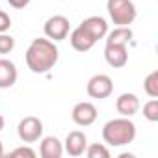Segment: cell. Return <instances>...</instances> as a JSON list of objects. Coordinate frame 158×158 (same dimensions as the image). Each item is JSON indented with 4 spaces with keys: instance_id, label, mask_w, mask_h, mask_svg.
I'll use <instances>...</instances> for the list:
<instances>
[{
    "instance_id": "9",
    "label": "cell",
    "mask_w": 158,
    "mask_h": 158,
    "mask_svg": "<svg viewBox=\"0 0 158 158\" xmlns=\"http://www.w3.org/2000/svg\"><path fill=\"white\" fill-rule=\"evenodd\" d=\"M69 43H71V47H73L76 52H88V50H91V48L95 47L97 39H95L82 24H78V26L71 32V35H69Z\"/></svg>"
},
{
    "instance_id": "13",
    "label": "cell",
    "mask_w": 158,
    "mask_h": 158,
    "mask_svg": "<svg viewBox=\"0 0 158 158\" xmlns=\"http://www.w3.org/2000/svg\"><path fill=\"white\" fill-rule=\"evenodd\" d=\"M97 41L99 39H104L106 37V34H108V23H106V19L104 17H99V15H91V17H88V19H84L82 23H80Z\"/></svg>"
},
{
    "instance_id": "2",
    "label": "cell",
    "mask_w": 158,
    "mask_h": 158,
    "mask_svg": "<svg viewBox=\"0 0 158 158\" xmlns=\"http://www.w3.org/2000/svg\"><path fill=\"white\" fill-rule=\"evenodd\" d=\"M102 139L110 147H123L136 139V125L130 121V117H117L110 119L102 127Z\"/></svg>"
},
{
    "instance_id": "8",
    "label": "cell",
    "mask_w": 158,
    "mask_h": 158,
    "mask_svg": "<svg viewBox=\"0 0 158 158\" xmlns=\"http://www.w3.org/2000/svg\"><path fill=\"white\" fill-rule=\"evenodd\" d=\"M71 117H73V121H74L78 127H89V125H93V123L97 121L99 112H97V106H95L93 102L84 101V102L74 104V108H73V112H71Z\"/></svg>"
},
{
    "instance_id": "3",
    "label": "cell",
    "mask_w": 158,
    "mask_h": 158,
    "mask_svg": "<svg viewBox=\"0 0 158 158\" xmlns=\"http://www.w3.org/2000/svg\"><path fill=\"white\" fill-rule=\"evenodd\" d=\"M106 10L115 26H130L138 17V10L132 0H108Z\"/></svg>"
},
{
    "instance_id": "20",
    "label": "cell",
    "mask_w": 158,
    "mask_h": 158,
    "mask_svg": "<svg viewBox=\"0 0 158 158\" xmlns=\"http://www.w3.org/2000/svg\"><path fill=\"white\" fill-rule=\"evenodd\" d=\"M10 28H11V17H10L6 11L0 10V34H2V32H8Z\"/></svg>"
},
{
    "instance_id": "1",
    "label": "cell",
    "mask_w": 158,
    "mask_h": 158,
    "mask_svg": "<svg viewBox=\"0 0 158 158\" xmlns=\"http://www.w3.org/2000/svg\"><path fill=\"white\" fill-rule=\"evenodd\" d=\"M58 58H60V50H58L56 43L50 41L48 37H35L24 54L28 69L35 74L48 73L58 63Z\"/></svg>"
},
{
    "instance_id": "6",
    "label": "cell",
    "mask_w": 158,
    "mask_h": 158,
    "mask_svg": "<svg viewBox=\"0 0 158 158\" xmlns=\"http://www.w3.org/2000/svg\"><path fill=\"white\" fill-rule=\"evenodd\" d=\"M86 91L91 99H108L114 91V80L108 74H95L88 80Z\"/></svg>"
},
{
    "instance_id": "22",
    "label": "cell",
    "mask_w": 158,
    "mask_h": 158,
    "mask_svg": "<svg viewBox=\"0 0 158 158\" xmlns=\"http://www.w3.org/2000/svg\"><path fill=\"white\" fill-rule=\"evenodd\" d=\"M4 127H6V121H4V115H2V114H0V132H2V130H4Z\"/></svg>"
},
{
    "instance_id": "4",
    "label": "cell",
    "mask_w": 158,
    "mask_h": 158,
    "mask_svg": "<svg viewBox=\"0 0 158 158\" xmlns=\"http://www.w3.org/2000/svg\"><path fill=\"white\" fill-rule=\"evenodd\" d=\"M43 121L35 115H28L19 121L17 125V134L23 143H35L43 138Z\"/></svg>"
},
{
    "instance_id": "14",
    "label": "cell",
    "mask_w": 158,
    "mask_h": 158,
    "mask_svg": "<svg viewBox=\"0 0 158 158\" xmlns=\"http://www.w3.org/2000/svg\"><path fill=\"white\" fill-rule=\"evenodd\" d=\"M39 154L43 158H60L63 154V143L56 136H45L39 143Z\"/></svg>"
},
{
    "instance_id": "12",
    "label": "cell",
    "mask_w": 158,
    "mask_h": 158,
    "mask_svg": "<svg viewBox=\"0 0 158 158\" xmlns=\"http://www.w3.org/2000/svg\"><path fill=\"white\" fill-rule=\"evenodd\" d=\"M17 76H19V73H17L15 63L6 58H0V88L2 89L13 88L17 82Z\"/></svg>"
},
{
    "instance_id": "21",
    "label": "cell",
    "mask_w": 158,
    "mask_h": 158,
    "mask_svg": "<svg viewBox=\"0 0 158 158\" xmlns=\"http://www.w3.org/2000/svg\"><path fill=\"white\" fill-rule=\"evenodd\" d=\"M8 4L15 10H24L28 4H30V0H8Z\"/></svg>"
},
{
    "instance_id": "15",
    "label": "cell",
    "mask_w": 158,
    "mask_h": 158,
    "mask_svg": "<svg viewBox=\"0 0 158 158\" xmlns=\"http://www.w3.org/2000/svg\"><path fill=\"white\" fill-rule=\"evenodd\" d=\"M143 89L145 93L151 97V99H156L158 97V71H152L145 76L143 80Z\"/></svg>"
},
{
    "instance_id": "11",
    "label": "cell",
    "mask_w": 158,
    "mask_h": 158,
    "mask_svg": "<svg viewBox=\"0 0 158 158\" xmlns=\"http://www.w3.org/2000/svg\"><path fill=\"white\" fill-rule=\"evenodd\" d=\"M115 108L123 117H132L139 110V99L136 93H121L115 101Z\"/></svg>"
},
{
    "instance_id": "7",
    "label": "cell",
    "mask_w": 158,
    "mask_h": 158,
    "mask_svg": "<svg viewBox=\"0 0 158 158\" xmlns=\"http://www.w3.org/2000/svg\"><path fill=\"white\" fill-rule=\"evenodd\" d=\"M128 43H117V41H106L104 47V60L110 67L121 69L128 63Z\"/></svg>"
},
{
    "instance_id": "17",
    "label": "cell",
    "mask_w": 158,
    "mask_h": 158,
    "mask_svg": "<svg viewBox=\"0 0 158 158\" xmlns=\"http://www.w3.org/2000/svg\"><path fill=\"white\" fill-rule=\"evenodd\" d=\"M143 117L151 123L158 121V99H151L143 104Z\"/></svg>"
},
{
    "instance_id": "19",
    "label": "cell",
    "mask_w": 158,
    "mask_h": 158,
    "mask_svg": "<svg viewBox=\"0 0 158 158\" xmlns=\"http://www.w3.org/2000/svg\"><path fill=\"white\" fill-rule=\"evenodd\" d=\"M10 156H28V158H35V151L32 147H17L10 152Z\"/></svg>"
},
{
    "instance_id": "5",
    "label": "cell",
    "mask_w": 158,
    "mask_h": 158,
    "mask_svg": "<svg viewBox=\"0 0 158 158\" xmlns=\"http://www.w3.org/2000/svg\"><path fill=\"white\" fill-rule=\"evenodd\" d=\"M43 32L50 41H63L71 32V23L65 15H52L47 19Z\"/></svg>"
},
{
    "instance_id": "16",
    "label": "cell",
    "mask_w": 158,
    "mask_h": 158,
    "mask_svg": "<svg viewBox=\"0 0 158 158\" xmlns=\"http://www.w3.org/2000/svg\"><path fill=\"white\" fill-rule=\"evenodd\" d=\"M86 154L89 158H110V149L104 143H91L86 147Z\"/></svg>"
},
{
    "instance_id": "18",
    "label": "cell",
    "mask_w": 158,
    "mask_h": 158,
    "mask_svg": "<svg viewBox=\"0 0 158 158\" xmlns=\"http://www.w3.org/2000/svg\"><path fill=\"white\" fill-rule=\"evenodd\" d=\"M13 48H15V39L10 34L2 32L0 34V54H10Z\"/></svg>"
},
{
    "instance_id": "10",
    "label": "cell",
    "mask_w": 158,
    "mask_h": 158,
    "mask_svg": "<svg viewBox=\"0 0 158 158\" xmlns=\"http://www.w3.org/2000/svg\"><path fill=\"white\" fill-rule=\"evenodd\" d=\"M86 147H88V138L80 130L69 132L67 138H65V141H63V151L69 156H82L86 152Z\"/></svg>"
},
{
    "instance_id": "23",
    "label": "cell",
    "mask_w": 158,
    "mask_h": 158,
    "mask_svg": "<svg viewBox=\"0 0 158 158\" xmlns=\"http://www.w3.org/2000/svg\"><path fill=\"white\" fill-rule=\"evenodd\" d=\"M4 156V145H2V141H0V158Z\"/></svg>"
}]
</instances>
